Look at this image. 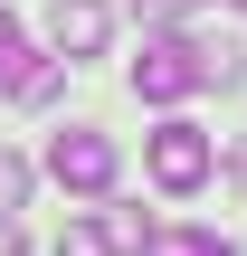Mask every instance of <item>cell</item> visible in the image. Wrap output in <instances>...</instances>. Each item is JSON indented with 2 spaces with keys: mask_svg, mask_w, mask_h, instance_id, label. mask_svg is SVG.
I'll return each instance as SVG.
<instances>
[{
  "mask_svg": "<svg viewBox=\"0 0 247 256\" xmlns=\"http://www.w3.org/2000/svg\"><path fill=\"white\" fill-rule=\"evenodd\" d=\"M48 171H57V190H76V200H105V190H114V142H105L95 124H67V133L48 142Z\"/></svg>",
  "mask_w": 247,
  "mask_h": 256,
  "instance_id": "3957f363",
  "label": "cell"
},
{
  "mask_svg": "<svg viewBox=\"0 0 247 256\" xmlns=\"http://www.w3.org/2000/svg\"><path fill=\"white\" fill-rule=\"evenodd\" d=\"M19 76H29V38H19V28H10V19H0V95H10V86H19Z\"/></svg>",
  "mask_w": 247,
  "mask_h": 256,
  "instance_id": "ba28073f",
  "label": "cell"
},
{
  "mask_svg": "<svg viewBox=\"0 0 247 256\" xmlns=\"http://www.w3.org/2000/svg\"><path fill=\"white\" fill-rule=\"evenodd\" d=\"M143 19H181V10H200V0H133Z\"/></svg>",
  "mask_w": 247,
  "mask_h": 256,
  "instance_id": "9c48e42d",
  "label": "cell"
},
{
  "mask_svg": "<svg viewBox=\"0 0 247 256\" xmlns=\"http://www.w3.org/2000/svg\"><path fill=\"white\" fill-rule=\"evenodd\" d=\"M238 10H247V0H238Z\"/></svg>",
  "mask_w": 247,
  "mask_h": 256,
  "instance_id": "30bf717a",
  "label": "cell"
},
{
  "mask_svg": "<svg viewBox=\"0 0 247 256\" xmlns=\"http://www.w3.org/2000/svg\"><path fill=\"white\" fill-rule=\"evenodd\" d=\"M209 162H219V152H209V133H200V124H181V114H171V124L143 142V171H152L171 200H190V190L209 180Z\"/></svg>",
  "mask_w": 247,
  "mask_h": 256,
  "instance_id": "7a4b0ae2",
  "label": "cell"
},
{
  "mask_svg": "<svg viewBox=\"0 0 247 256\" xmlns=\"http://www.w3.org/2000/svg\"><path fill=\"white\" fill-rule=\"evenodd\" d=\"M133 256H238L219 228H143V247Z\"/></svg>",
  "mask_w": 247,
  "mask_h": 256,
  "instance_id": "5b68a950",
  "label": "cell"
},
{
  "mask_svg": "<svg viewBox=\"0 0 247 256\" xmlns=\"http://www.w3.org/2000/svg\"><path fill=\"white\" fill-rule=\"evenodd\" d=\"M48 38H57V57H67V66H76V57H105L114 10H105V0H57V10H48Z\"/></svg>",
  "mask_w": 247,
  "mask_h": 256,
  "instance_id": "277c9868",
  "label": "cell"
},
{
  "mask_svg": "<svg viewBox=\"0 0 247 256\" xmlns=\"http://www.w3.org/2000/svg\"><path fill=\"white\" fill-rule=\"evenodd\" d=\"M19 209H29V162L0 142V218H19Z\"/></svg>",
  "mask_w": 247,
  "mask_h": 256,
  "instance_id": "52a82bcc",
  "label": "cell"
},
{
  "mask_svg": "<svg viewBox=\"0 0 247 256\" xmlns=\"http://www.w3.org/2000/svg\"><path fill=\"white\" fill-rule=\"evenodd\" d=\"M209 76L228 86V76H238V57H228V48L181 38V28H152V38H143V57H133V95H143V104H181V95H200Z\"/></svg>",
  "mask_w": 247,
  "mask_h": 256,
  "instance_id": "6da1fadb",
  "label": "cell"
},
{
  "mask_svg": "<svg viewBox=\"0 0 247 256\" xmlns=\"http://www.w3.org/2000/svg\"><path fill=\"white\" fill-rule=\"evenodd\" d=\"M57 256H124V238H114V218H67Z\"/></svg>",
  "mask_w": 247,
  "mask_h": 256,
  "instance_id": "8992f818",
  "label": "cell"
}]
</instances>
